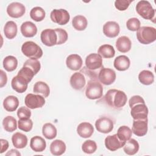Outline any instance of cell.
<instances>
[{"mask_svg":"<svg viewBox=\"0 0 156 156\" xmlns=\"http://www.w3.org/2000/svg\"><path fill=\"white\" fill-rule=\"evenodd\" d=\"M17 116L19 119H29L31 116V112L28 107L23 106L18 108Z\"/></svg>","mask_w":156,"mask_h":156,"instance_id":"45","label":"cell"},{"mask_svg":"<svg viewBox=\"0 0 156 156\" xmlns=\"http://www.w3.org/2000/svg\"><path fill=\"white\" fill-rule=\"evenodd\" d=\"M77 132L80 137L87 138L93 135L94 132V128L90 123L83 122L78 125L77 127Z\"/></svg>","mask_w":156,"mask_h":156,"instance_id":"20","label":"cell"},{"mask_svg":"<svg viewBox=\"0 0 156 156\" xmlns=\"http://www.w3.org/2000/svg\"><path fill=\"white\" fill-rule=\"evenodd\" d=\"M130 64V59L128 57L124 55L117 57L114 60V67L118 71H123L127 70Z\"/></svg>","mask_w":156,"mask_h":156,"instance_id":"24","label":"cell"},{"mask_svg":"<svg viewBox=\"0 0 156 156\" xmlns=\"http://www.w3.org/2000/svg\"><path fill=\"white\" fill-rule=\"evenodd\" d=\"M40 38L42 43L47 46L57 45V34L55 29H46L43 30L41 33Z\"/></svg>","mask_w":156,"mask_h":156,"instance_id":"11","label":"cell"},{"mask_svg":"<svg viewBox=\"0 0 156 156\" xmlns=\"http://www.w3.org/2000/svg\"><path fill=\"white\" fill-rule=\"evenodd\" d=\"M98 54L102 57L105 58H112L115 55V51L113 47L110 44H103L98 49Z\"/></svg>","mask_w":156,"mask_h":156,"instance_id":"32","label":"cell"},{"mask_svg":"<svg viewBox=\"0 0 156 156\" xmlns=\"http://www.w3.org/2000/svg\"><path fill=\"white\" fill-rule=\"evenodd\" d=\"M82 63L83 61L81 57L76 54L68 55L66 60L67 67L73 71H77L80 69L82 66Z\"/></svg>","mask_w":156,"mask_h":156,"instance_id":"19","label":"cell"},{"mask_svg":"<svg viewBox=\"0 0 156 156\" xmlns=\"http://www.w3.org/2000/svg\"><path fill=\"white\" fill-rule=\"evenodd\" d=\"M66 151L65 143L60 140H55L50 144V151L54 155H61Z\"/></svg>","mask_w":156,"mask_h":156,"instance_id":"25","label":"cell"},{"mask_svg":"<svg viewBox=\"0 0 156 156\" xmlns=\"http://www.w3.org/2000/svg\"><path fill=\"white\" fill-rule=\"evenodd\" d=\"M113 121L107 116H102L98 119L95 122L96 130L103 133H108L110 132L113 129Z\"/></svg>","mask_w":156,"mask_h":156,"instance_id":"9","label":"cell"},{"mask_svg":"<svg viewBox=\"0 0 156 156\" xmlns=\"http://www.w3.org/2000/svg\"><path fill=\"white\" fill-rule=\"evenodd\" d=\"M1 147L0 153L2 154L4 152L6 151V150L8 149V147H9V142L6 140L1 139Z\"/></svg>","mask_w":156,"mask_h":156,"instance_id":"49","label":"cell"},{"mask_svg":"<svg viewBox=\"0 0 156 156\" xmlns=\"http://www.w3.org/2000/svg\"><path fill=\"white\" fill-rule=\"evenodd\" d=\"M7 75L5 74V73L4 72L3 70H1V85H0V87L2 88L3 87L4 85H5V84L7 83Z\"/></svg>","mask_w":156,"mask_h":156,"instance_id":"48","label":"cell"},{"mask_svg":"<svg viewBox=\"0 0 156 156\" xmlns=\"http://www.w3.org/2000/svg\"><path fill=\"white\" fill-rule=\"evenodd\" d=\"M103 94V87L98 79H90L85 88V95L90 99H100Z\"/></svg>","mask_w":156,"mask_h":156,"instance_id":"3","label":"cell"},{"mask_svg":"<svg viewBox=\"0 0 156 156\" xmlns=\"http://www.w3.org/2000/svg\"><path fill=\"white\" fill-rule=\"evenodd\" d=\"M98 79L102 84L109 85L115 82L116 73L112 69L103 67L99 72Z\"/></svg>","mask_w":156,"mask_h":156,"instance_id":"10","label":"cell"},{"mask_svg":"<svg viewBox=\"0 0 156 156\" xmlns=\"http://www.w3.org/2000/svg\"><path fill=\"white\" fill-rule=\"evenodd\" d=\"M137 104H145L144 100L143 98L139 96V95H135L133 96L129 101V104L130 107H132L133 105Z\"/></svg>","mask_w":156,"mask_h":156,"instance_id":"47","label":"cell"},{"mask_svg":"<svg viewBox=\"0 0 156 156\" xmlns=\"http://www.w3.org/2000/svg\"><path fill=\"white\" fill-rule=\"evenodd\" d=\"M22 35L25 37H33L37 32V28L31 21L24 22L20 27Z\"/></svg>","mask_w":156,"mask_h":156,"instance_id":"21","label":"cell"},{"mask_svg":"<svg viewBox=\"0 0 156 156\" xmlns=\"http://www.w3.org/2000/svg\"><path fill=\"white\" fill-rule=\"evenodd\" d=\"M116 135L120 140L126 142L131 138L132 131L128 126H122L118 129Z\"/></svg>","mask_w":156,"mask_h":156,"instance_id":"37","label":"cell"},{"mask_svg":"<svg viewBox=\"0 0 156 156\" xmlns=\"http://www.w3.org/2000/svg\"><path fill=\"white\" fill-rule=\"evenodd\" d=\"M100 101H103L111 108L119 109L126 105L127 98L124 91L116 89H110L107 91L103 99Z\"/></svg>","mask_w":156,"mask_h":156,"instance_id":"2","label":"cell"},{"mask_svg":"<svg viewBox=\"0 0 156 156\" xmlns=\"http://www.w3.org/2000/svg\"><path fill=\"white\" fill-rule=\"evenodd\" d=\"M132 1V0H116L115 2V6L118 10L124 11L129 7Z\"/></svg>","mask_w":156,"mask_h":156,"instance_id":"46","label":"cell"},{"mask_svg":"<svg viewBox=\"0 0 156 156\" xmlns=\"http://www.w3.org/2000/svg\"><path fill=\"white\" fill-rule=\"evenodd\" d=\"M136 11L138 15L146 20L154 19L155 10L147 1H140L136 5Z\"/></svg>","mask_w":156,"mask_h":156,"instance_id":"6","label":"cell"},{"mask_svg":"<svg viewBox=\"0 0 156 156\" xmlns=\"http://www.w3.org/2000/svg\"><path fill=\"white\" fill-rule=\"evenodd\" d=\"M30 146L36 152H43L46 147V141L40 136H35L30 140Z\"/></svg>","mask_w":156,"mask_h":156,"instance_id":"23","label":"cell"},{"mask_svg":"<svg viewBox=\"0 0 156 156\" xmlns=\"http://www.w3.org/2000/svg\"><path fill=\"white\" fill-rule=\"evenodd\" d=\"M34 93L42 95L44 98H47L50 93V89L48 85L42 81L37 82L33 88Z\"/></svg>","mask_w":156,"mask_h":156,"instance_id":"29","label":"cell"},{"mask_svg":"<svg viewBox=\"0 0 156 156\" xmlns=\"http://www.w3.org/2000/svg\"><path fill=\"white\" fill-rule=\"evenodd\" d=\"M33 126L32 121L29 119H20L18 121V127L19 129L28 132L31 130Z\"/></svg>","mask_w":156,"mask_h":156,"instance_id":"41","label":"cell"},{"mask_svg":"<svg viewBox=\"0 0 156 156\" xmlns=\"http://www.w3.org/2000/svg\"><path fill=\"white\" fill-rule=\"evenodd\" d=\"M88 24L87 18L83 15H77L72 20V25L77 30H83L86 29Z\"/></svg>","mask_w":156,"mask_h":156,"instance_id":"31","label":"cell"},{"mask_svg":"<svg viewBox=\"0 0 156 156\" xmlns=\"http://www.w3.org/2000/svg\"><path fill=\"white\" fill-rule=\"evenodd\" d=\"M26 8L24 5L20 2H14L8 5L7 7V13L12 18H18L23 16L25 13Z\"/></svg>","mask_w":156,"mask_h":156,"instance_id":"14","label":"cell"},{"mask_svg":"<svg viewBox=\"0 0 156 156\" xmlns=\"http://www.w3.org/2000/svg\"><path fill=\"white\" fill-rule=\"evenodd\" d=\"M50 18L52 22L59 25H65L68 23L70 15L65 9H54L51 12Z\"/></svg>","mask_w":156,"mask_h":156,"instance_id":"7","label":"cell"},{"mask_svg":"<svg viewBox=\"0 0 156 156\" xmlns=\"http://www.w3.org/2000/svg\"><path fill=\"white\" fill-rule=\"evenodd\" d=\"M147 118L145 119H133L132 131L138 136H144L147 132Z\"/></svg>","mask_w":156,"mask_h":156,"instance_id":"13","label":"cell"},{"mask_svg":"<svg viewBox=\"0 0 156 156\" xmlns=\"http://www.w3.org/2000/svg\"><path fill=\"white\" fill-rule=\"evenodd\" d=\"M21 51L25 56L29 58L38 59L41 58L43 55L41 48L37 44L32 41L24 43L21 46Z\"/></svg>","mask_w":156,"mask_h":156,"instance_id":"5","label":"cell"},{"mask_svg":"<svg viewBox=\"0 0 156 156\" xmlns=\"http://www.w3.org/2000/svg\"><path fill=\"white\" fill-rule=\"evenodd\" d=\"M136 37L141 44H150L156 40V29L150 26L141 27L136 32Z\"/></svg>","mask_w":156,"mask_h":156,"instance_id":"4","label":"cell"},{"mask_svg":"<svg viewBox=\"0 0 156 156\" xmlns=\"http://www.w3.org/2000/svg\"><path fill=\"white\" fill-rule=\"evenodd\" d=\"M46 16L45 11L40 7H35L32 9L30 12V18L37 21H41L44 20Z\"/></svg>","mask_w":156,"mask_h":156,"instance_id":"38","label":"cell"},{"mask_svg":"<svg viewBox=\"0 0 156 156\" xmlns=\"http://www.w3.org/2000/svg\"><path fill=\"white\" fill-rule=\"evenodd\" d=\"M125 143L120 140L116 134L108 135L105 139V146L107 149L111 151H115L121 148Z\"/></svg>","mask_w":156,"mask_h":156,"instance_id":"15","label":"cell"},{"mask_svg":"<svg viewBox=\"0 0 156 156\" xmlns=\"http://www.w3.org/2000/svg\"><path fill=\"white\" fill-rule=\"evenodd\" d=\"M24 102L27 107L30 109H35L42 107L45 104V99L40 94L29 93L26 95Z\"/></svg>","mask_w":156,"mask_h":156,"instance_id":"8","label":"cell"},{"mask_svg":"<svg viewBox=\"0 0 156 156\" xmlns=\"http://www.w3.org/2000/svg\"><path fill=\"white\" fill-rule=\"evenodd\" d=\"M12 141L15 147L23 149L25 147L27 144V138L22 133L16 132L12 135Z\"/></svg>","mask_w":156,"mask_h":156,"instance_id":"26","label":"cell"},{"mask_svg":"<svg viewBox=\"0 0 156 156\" xmlns=\"http://www.w3.org/2000/svg\"><path fill=\"white\" fill-rule=\"evenodd\" d=\"M130 108V115L133 119H145L147 118L148 108L145 104H137Z\"/></svg>","mask_w":156,"mask_h":156,"instance_id":"12","label":"cell"},{"mask_svg":"<svg viewBox=\"0 0 156 156\" xmlns=\"http://www.w3.org/2000/svg\"><path fill=\"white\" fill-rule=\"evenodd\" d=\"M19 105L18 99L15 96H8L3 101V106L7 112H13Z\"/></svg>","mask_w":156,"mask_h":156,"instance_id":"28","label":"cell"},{"mask_svg":"<svg viewBox=\"0 0 156 156\" xmlns=\"http://www.w3.org/2000/svg\"><path fill=\"white\" fill-rule=\"evenodd\" d=\"M140 146L136 140L133 138H130L127 140L123 146L124 152L129 155H132L136 154L139 150Z\"/></svg>","mask_w":156,"mask_h":156,"instance_id":"27","label":"cell"},{"mask_svg":"<svg viewBox=\"0 0 156 156\" xmlns=\"http://www.w3.org/2000/svg\"><path fill=\"white\" fill-rule=\"evenodd\" d=\"M23 66H26L29 68L30 69H32L34 71L35 74H37L41 68V65L40 62L38 60V59H33V58H29L27 60L24 62Z\"/></svg>","mask_w":156,"mask_h":156,"instance_id":"40","label":"cell"},{"mask_svg":"<svg viewBox=\"0 0 156 156\" xmlns=\"http://www.w3.org/2000/svg\"><path fill=\"white\" fill-rule=\"evenodd\" d=\"M102 68V57L98 54L92 53L87 56L85 66L80 70V73H83V75L89 77V80L98 79L99 72Z\"/></svg>","mask_w":156,"mask_h":156,"instance_id":"1","label":"cell"},{"mask_svg":"<svg viewBox=\"0 0 156 156\" xmlns=\"http://www.w3.org/2000/svg\"><path fill=\"white\" fill-rule=\"evenodd\" d=\"M82 149L85 153L91 154L96 151L97 144L94 141L88 140L82 144Z\"/></svg>","mask_w":156,"mask_h":156,"instance_id":"39","label":"cell"},{"mask_svg":"<svg viewBox=\"0 0 156 156\" xmlns=\"http://www.w3.org/2000/svg\"><path fill=\"white\" fill-rule=\"evenodd\" d=\"M18 66V60L16 57L12 55H8L3 60V66L9 72L14 71Z\"/></svg>","mask_w":156,"mask_h":156,"instance_id":"36","label":"cell"},{"mask_svg":"<svg viewBox=\"0 0 156 156\" xmlns=\"http://www.w3.org/2000/svg\"><path fill=\"white\" fill-rule=\"evenodd\" d=\"M2 125L5 130L9 132H12L17 128V121L13 116H7L3 119Z\"/></svg>","mask_w":156,"mask_h":156,"instance_id":"35","label":"cell"},{"mask_svg":"<svg viewBox=\"0 0 156 156\" xmlns=\"http://www.w3.org/2000/svg\"><path fill=\"white\" fill-rule=\"evenodd\" d=\"M131 41L127 36L120 37L116 41V48L121 52L125 53L129 52L131 49Z\"/></svg>","mask_w":156,"mask_h":156,"instance_id":"22","label":"cell"},{"mask_svg":"<svg viewBox=\"0 0 156 156\" xmlns=\"http://www.w3.org/2000/svg\"><path fill=\"white\" fill-rule=\"evenodd\" d=\"M28 83V82L24 78L18 74L13 77L11 82L12 88L20 93H24L26 91Z\"/></svg>","mask_w":156,"mask_h":156,"instance_id":"18","label":"cell"},{"mask_svg":"<svg viewBox=\"0 0 156 156\" xmlns=\"http://www.w3.org/2000/svg\"><path fill=\"white\" fill-rule=\"evenodd\" d=\"M17 74L24 78L28 82V83L32 80L33 77L35 75L32 69L26 66H23V68L18 71Z\"/></svg>","mask_w":156,"mask_h":156,"instance_id":"42","label":"cell"},{"mask_svg":"<svg viewBox=\"0 0 156 156\" xmlns=\"http://www.w3.org/2000/svg\"><path fill=\"white\" fill-rule=\"evenodd\" d=\"M42 133L46 138L52 140L57 136V129L52 124L46 123L43 126Z\"/></svg>","mask_w":156,"mask_h":156,"instance_id":"33","label":"cell"},{"mask_svg":"<svg viewBox=\"0 0 156 156\" xmlns=\"http://www.w3.org/2000/svg\"><path fill=\"white\" fill-rule=\"evenodd\" d=\"M140 21L136 18H131L127 21V28L130 31H137L140 27Z\"/></svg>","mask_w":156,"mask_h":156,"instance_id":"43","label":"cell"},{"mask_svg":"<svg viewBox=\"0 0 156 156\" xmlns=\"http://www.w3.org/2000/svg\"><path fill=\"white\" fill-rule=\"evenodd\" d=\"M55 30L57 34V45L62 44L65 43L68 40L67 32L61 28H56Z\"/></svg>","mask_w":156,"mask_h":156,"instance_id":"44","label":"cell"},{"mask_svg":"<svg viewBox=\"0 0 156 156\" xmlns=\"http://www.w3.org/2000/svg\"><path fill=\"white\" fill-rule=\"evenodd\" d=\"M5 36L9 39H13L17 34V25L13 21H7L4 27Z\"/></svg>","mask_w":156,"mask_h":156,"instance_id":"30","label":"cell"},{"mask_svg":"<svg viewBox=\"0 0 156 156\" xmlns=\"http://www.w3.org/2000/svg\"><path fill=\"white\" fill-rule=\"evenodd\" d=\"M6 156L7 155H13V156H15V155H21V154L16 150V149H11L10 151H9V152H8L6 154H5Z\"/></svg>","mask_w":156,"mask_h":156,"instance_id":"50","label":"cell"},{"mask_svg":"<svg viewBox=\"0 0 156 156\" xmlns=\"http://www.w3.org/2000/svg\"><path fill=\"white\" fill-rule=\"evenodd\" d=\"M140 82L145 85L152 84L154 81V76L153 73L149 70H143L138 75Z\"/></svg>","mask_w":156,"mask_h":156,"instance_id":"34","label":"cell"},{"mask_svg":"<svg viewBox=\"0 0 156 156\" xmlns=\"http://www.w3.org/2000/svg\"><path fill=\"white\" fill-rule=\"evenodd\" d=\"M119 31V26L115 21H107L103 26V33L107 37H116L118 35Z\"/></svg>","mask_w":156,"mask_h":156,"instance_id":"16","label":"cell"},{"mask_svg":"<svg viewBox=\"0 0 156 156\" xmlns=\"http://www.w3.org/2000/svg\"><path fill=\"white\" fill-rule=\"evenodd\" d=\"M70 85L76 90H82L85 85L86 79L85 76L80 72L74 73L70 78Z\"/></svg>","mask_w":156,"mask_h":156,"instance_id":"17","label":"cell"}]
</instances>
